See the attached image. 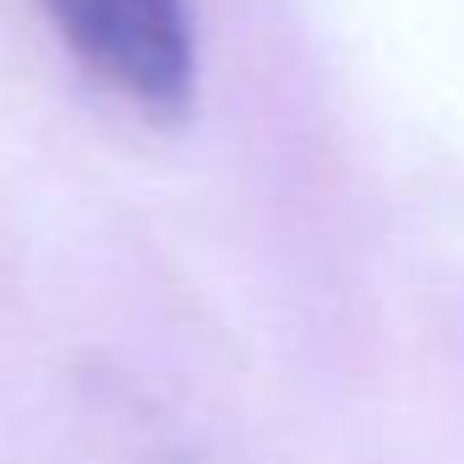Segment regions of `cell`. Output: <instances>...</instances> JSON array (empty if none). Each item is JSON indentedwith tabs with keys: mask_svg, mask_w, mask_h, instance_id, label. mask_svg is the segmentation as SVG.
Returning <instances> with one entry per match:
<instances>
[{
	"mask_svg": "<svg viewBox=\"0 0 464 464\" xmlns=\"http://www.w3.org/2000/svg\"><path fill=\"white\" fill-rule=\"evenodd\" d=\"M61 39L131 104L159 121L191 104V17L186 0H44Z\"/></svg>",
	"mask_w": 464,
	"mask_h": 464,
	"instance_id": "1",
	"label": "cell"
}]
</instances>
